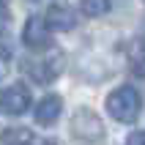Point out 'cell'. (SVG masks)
Instances as JSON below:
<instances>
[{"mask_svg": "<svg viewBox=\"0 0 145 145\" xmlns=\"http://www.w3.org/2000/svg\"><path fill=\"white\" fill-rule=\"evenodd\" d=\"M63 66H66L63 52L55 49V47H47V49H39L36 55L25 57L22 60V71L27 74V77H33L36 82L49 85V82H55L57 77L63 74Z\"/></svg>", "mask_w": 145, "mask_h": 145, "instance_id": "cell-1", "label": "cell"}, {"mask_svg": "<svg viewBox=\"0 0 145 145\" xmlns=\"http://www.w3.org/2000/svg\"><path fill=\"white\" fill-rule=\"evenodd\" d=\"M140 107H142V99L134 85H118L107 96V112L118 123H134L140 115Z\"/></svg>", "mask_w": 145, "mask_h": 145, "instance_id": "cell-2", "label": "cell"}, {"mask_svg": "<svg viewBox=\"0 0 145 145\" xmlns=\"http://www.w3.org/2000/svg\"><path fill=\"white\" fill-rule=\"evenodd\" d=\"M71 134L77 140H82V142H90L96 145L104 140V123H101V118H99L93 110H88V107H80L77 112H74L71 118Z\"/></svg>", "mask_w": 145, "mask_h": 145, "instance_id": "cell-3", "label": "cell"}, {"mask_svg": "<svg viewBox=\"0 0 145 145\" xmlns=\"http://www.w3.org/2000/svg\"><path fill=\"white\" fill-rule=\"evenodd\" d=\"M30 90L27 85L22 82H14V85H8V88L0 90V112L6 115H22L30 110Z\"/></svg>", "mask_w": 145, "mask_h": 145, "instance_id": "cell-4", "label": "cell"}, {"mask_svg": "<svg viewBox=\"0 0 145 145\" xmlns=\"http://www.w3.org/2000/svg\"><path fill=\"white\" fill-rule=\"evenodd\" d=\"M44 25L47 30H55V33H69L77 27V14L71 11V6L66 3H52L44 14Z\"/></svg>", "mask_w": 145, "mask_h": 145, "instance_id": "cell-5", "label": "cell"}, {"mask_svg": "<svg viewBox=\"0 0 145 145\" xmlns=\"http://www.w3.org/2000/svg\"><path fill=\"white\" fill-rule=\"evenodd\" d=\"M22 41H25V47L33 49V52L49 47L52 36H49V30H47V25H44L41 16H30V19L25 22V27H22Z\"/></svg>", "mask_w": 145, "mask_h": 145, "instance_id": "cell-6", "label": "cell"}, {"mask_svg": "<svg viewBox=\"0 0 145 145\" xmlns=\"http://www.w3.org/2000/svg\"><path fill=\"white\" fill-rule=\"evenodd\" d=\"M60 112H63V99L55 96V93H49V96H44L39 101V107H36V121H39L41 126H52V123L60 118Z\"/></svg>", "mask_w": 145, "mask_h": 145, "instance_id": "cell-7", "label": "cell"}, {"mask_svg": "<svg viewBox=\"0 0 145 145\" xmlns=\"http://www.w3.org/2000/svg\"><path fill=\"white\" fill-rule=\"evenodd\" d=\"M33 131L25 126H11L0 131V145H33Z\"/></svg>", "mask_w": 145, "mask_h": 145, "instance_id": "cell-8", "label": "cell"}, {"mask_svg": "<svg viewBox=\"0 0 145 145\" xmlns=\"http://www.w3.org/2000/svg\"><path fill=\"white\" fill-rule=\"evenodd\" d=\"M80 8H82L85 16L96 19V16H101L107 8H110V0H80Z\"/></svg>", "mask_w": 145, "mask_h": 145, "instance_id": "cell-9", "label": "cell"}, {"mask_svg": "<svg viewBox=\"0 0 145 145\" xmlns=\"http://www.w3.org/2000/svg\"><path fill=\"white\" fill-rule=\"evenodd\" d=\"M131 63H134V77H142L145 69H142V41H134V49H131Z\"/></svg>", "mask_w": 145, "mask_h": 145, "instance_id": "cell-10", "label": "cell"}, {"mask_svg": "<svg viewBox=\"0 0 145 145\" xmlns=\"http://www.w3.org/2000/svg\"><path fill=\"white\" fill-rule=\"evenodd\" d=\"M8 27H11V14H8L6 3H0V36H6Z\"/></svg>", "mask_w": 145, "mask_h": 145, "instance_id": "cell-11", "label": "cell"}, {"mask_svg": "<svg viewBox=\"0 0 145 145\" xmlns=\"http://www.w3.org/2000/svg\"><path fill=\"white\" fill-rule=\"evenodd\" d=\"M8 66H11V55H8V49L0 47V77L8 71Z\"/></svg>", "mask_w": 145, "mask_h": 145, "instance_id": "cell-12", "label": "cell"}, {"mask_svg": "<svg viewBox=\"0 0 145 145\" xmlns=\"http://www.w3.org/2000/svg\"><path fill=\"white\" fill-rule=\"evenodd\" d=\"M142 142H145V134H142V131H134V134L126 140V145H142Z\"/></svg>", "mask_w": 145, "mask_h": 145, "instance_id": "cell-13", "label": "cell"}, {"mask_svg": "<svg viewBox=\"0 0 145 145\" xmlns=\"http://www.w3.org/2000/svg\"><path fill=\"white\" fill-rule=\"evenodd\" d=\"M44 145H60L57 140H44Z\"/></svg>", "mask_w": 145, "mask_h": 145, "instance_id": "cell-14", "label": "cell"}, {"mask_svg": "<svg viewBox=\"0 0 145 145\" xmlns=\"http://www.w3.org/2000/svg\"><path fill=\"white\" fill-rule=\"evenodd\" d=\"M33 3H36V0H33Z\"/></svg>", "mask_w": 145, "mask_h": 145, "instance_id": "cell-15", "label": "cell"}]
</instances>
